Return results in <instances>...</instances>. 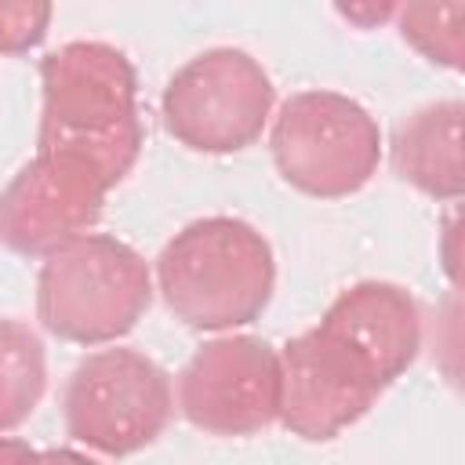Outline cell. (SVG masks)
Wrapping results in <instances>:
<instances>
[{
    "label": "cell",
    "instance_id": "obj_1",
    "mask_svg": "<svg viewBox=\"0 0 465 465\" xmlns=\"http://www.w3.org/2000/svg\"><path fill=\"white\" fill-rule=\"evenodd\" d=\"M40 134L36 149H69L94 160L113 182L142 153L138 73L105 40H69L40 62Z\"/></svg>",
    "mask_w": 465,
    "mask_h": 465
},
{
    "label": "cell",
    "instance_id": "obj_10",
    "mask_svg": "<svg viewBox=\"0 0 465 465\" xmlns=\"http://www.w3.org/2000/svg\"><path fill=\"white\" fill-rule=\"evenodd\" d=\"M320 320L341 331L352 345H360L389 378V385L418 360L421 316H418V302L400 283H385V280L352 283L327 305Z\"/></svg>",
    "mask_w": 465,
    "mask_h": 465
},
{
    "label": "cell",
    "instance_id": "obj_5",
    "mask_svg": "<svg viewBox=\"0 0 465 465\" xmlns=\"http://www.w3.org/2000/svg\"><path fill=\"white\" fill-rule=\"evenodd\" d=\"M171 411L167 371L138 349H98L84 356L62 396L69 436L109 458L149 447L171 421Z\"/></svg>",
    "mask_w": 465,
    "mask_h": 465
},
{
    "label": "cell",
    "instance_id": "obj_16",
    "mask_svg": "<svg viewBox=\"0 0 465 465\" xmlns=\"http://www.w3.org/2000/svg\"><path fill=\"white\" fill-rule=\"evenodd\" d=\"M44 465H98L94 458L80 454V450H69V447H51V450H40Z\"/></svg>",
    "mask_w": 465,
    "mask_h": 465
},
{
    "label": "cell",
    "instance_id": "obj_8",
    "mask_svg": "<svg viewBox=\"0 0 465 465\" xmlns=\"http://www.w3.org/2000/svg\"><path fill=\"white\" fill-rule=\"evenodd\" d=\"M113 185L116 182L80 153L36 149L0 193V243L25 258L54 254L98 225Z\"/></svg>",
    "mask_w": 465,
    "mask_h": 465
},
{
    "label": "cell",
    "instance_id": "obj_12",
    "mask_svg": "<svg viewBox=\"0 0 465 465\" xmlns=\"http://www.w3.org/2000/svg\"><path fill=\"white\" fill-rule=\"evenodd\" d=\"M47 389V356L36 331L0 320V432L18 429Z\"/></svg>",
    "mask_w": 465,
    "mask_h": 465
},
{
    "label": "cell",
    "instance_id": "obj_15",
    "mask_svg": "<svg viewBox=\"0 0 465 465\" xmlns=\"http://www.w3.org/2000/svg\"><path fill=\"white\" fill-rule=\"evenodd\" d=\"M0 465H44V458H40V450L29 447L25 440L0 436Z\"/></svg>",
    "mask_w": 465,
    "mask_h": 465
},
{
    "label": "cell",
    "instance_id": "obj_2",
    "mask_svg": "<svg viewBox=\"0 0 465 465\" xmlns=\"http://www.w3.org/2000/svg\"><path fill=\"white\" fill-rule=\"evenodd\" d=\"M156 283L185 327L229 331L265 312L276 287V258L251 222L211 214L163 243Z\"/></svg>",
    "mask_w": 465,
    "mask_h": 465
},
{
    "label": "cell",
    "instance_id": "obj_6",
    "mask_svg": "<svg viewBox=\"0 0 465 465\" xmlns=\"http://www.w3.org/2000/svg\"><path fill=\"white\" fill-rule=\"evenodd\" d=\"M272 80L240 47H211L189 58L163 87V127L193 153L247 149L269 124Z\"/></svg>",
    "mask_w": 465,
    "mask_h": 465
},
{
    "label": "cell",
    "instance_id": "obj_4",
    "mask_svg": "<svg viewBox=\"0 0 465 465\" xmlns=\"http://www.w3.org/2000/svg\"><path fill=\"white\" fill-rule=\"evenodd\" d=\"M272 163L305 196L338 200L360 193L381 160L378 120L341 91L291 94L269 131Z\"/></svg>",
    "mask_w": 465,
    "mask_h": 465
},
{
    "label": "cell",
    "instance_id": "obj_14",
    "mask_svg": "<svg viewBox=\"0 0 465 465\" xmlns=\"http://www.w3.org/2000/svg\"><path fill=\"white\" fill-rule=\"evenodd\" d=\"M47 22H51V4L40 0L0 4V54H22L36 47L47 36Z\"/></svg>",
    "mask_w": 465,
    "mask_h": 465
},
{
    "label": "cell",
    "instance_id": "obj_13",
    "mask_svg": "<svg viewBox=\"0 0 465 465\" xmlns=\"http://www.w3.org/2000/svg\"><path fill=\"white\" fill-rule=\"evenodd\" d=\"M400 36L418 47L429 62L461 69L465 54V4H407L396 7Z\"/></svg>",
    "mask_w": 465,
    "mask_h": 465
},
{
    "label": "cell",
    "instance_id": "obj_9",
    "mask_svg": "<svg viewBox=\"0 0 465 465\" xmlns=\"http://www.w3.org/2000/svg\"><path fill=\"white\" fill-rule=\"evenodd\" d=\"M178 411L207 436H254L280 418V352L254 334L203 341L178 374Z\"/></svg>",
    "mask_w": 465,
    "mask_h": 465
},
{
    "label": "cell",
    "instance_id": "obj_3",
    "mask_svg": "<svg viewBox=\"0 0 465 465\" xmlns=\"http://www.w3.org/2000/svg\"><path fill=\"white\" fill-rule=\"evenodd\" d=\"M153 302L145 258L105 232H87L44 258L36 276L40 323L76 345H105L134 331Z\"/></svg>",
    "mask_w": 465,
    "mask_h": 465
},
{
    "label": "cell",
    "instance_id": "obj_11",
    "mask_svg": "<svg viewBox=\"0 0 465 465\" xmlns=\"http://www.w3.org/2000/svg\"><path fill=\"white\" fill-rule=\"evenodd\" d=\"M461 116L458 98L429 102L403 116L392 131V167L403 182L432 200H458L465 189L461 174Z\"/></svg>",
    "mask_w": 465,
    "mask_h": 465
},
{
    "label": "cell",
    "instance_id": "obj_7",
    "mask_svg": "<svg viewBox=\"0 0 465 465\" xmlns=\"http://www.w3.org/2000/svg\"><path fill=\"white\" fill-rule=\"evenodd\" d=\"M389 389L378 363L331 323H316L280 349V418L287 432L323 443L356 425Z\"/></svg>",
    "mask_w": 465,
    "mask_h": 465
}]
</instances>
